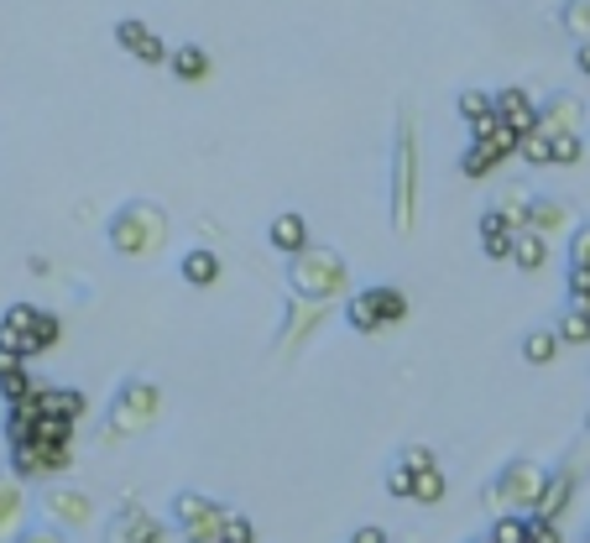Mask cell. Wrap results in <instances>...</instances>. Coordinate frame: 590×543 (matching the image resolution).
<instances>
[{
  "label": "cell",
  "instance_id": "37",
  "mask_svg": "<svg viewBox=\"0 0 590 543\" xmlns=\"http://www.w3.org/2000/svg\"><path fill=\"white\" fill-rule=\"evenodd\" d=\"M397 460L408 465L414 476H423V470H433V465H439V460H433V449H429V444H403V455H397Z\"/></svg>",
  "mask_w": 590,
  "mask_h": 543
},
{
  "label": "cell",
  "instance_id": "24",
  "mask_svg": "<svg viewBox=\"0 0 590 543\" xmlns=\"http://www.w3.org/2000/svg\"><path fill=\"white\" fill-rule=\"evenodd\" d=\"M570 502H575V470H554L549 491H544V502H538V512H533V518H549V523H559Z\"/></svg>",
  "mask_w": 590,
  "mask_h": 543
},
{
  "label": "cell",
  "instance_id": "23",
  "mask_svg": "<svg viewBox=\"0 0 590 543\" xmlns=\"http://www.w3.org/2000/svg\"><path fill=\"white\" fill-rule=\"evenodd\" d=\"M178 278L189 282V287H215L219 282V257L210 246H189L183 257H178Z\"/></svg>",
  "mask_w": 590,
  "mask_h": 543
},
{
  "label": "cell",
  "instance_id": "33",
  "mask_svg": "<svg viewBox=\"0 0 590 543\" xmlns=\"http://www.w3.org/2000/svg\"><path fill=\"white\" fill-rule=\"evenodd\" d=\"M517 158L533 162V167H554V141H549V131H533V137H523Z\"/></svg>",
  "mask_w": 590,
  "mask_h": 543
},
{
  "label": "cell",
  "instance_id": "16",
  "mask_svg": "<svg viewBox=\"0 0 590 543\" xmlns=\"http://www.w3.org/2000/svg\"><path fill=\"white\" fill-rule=\"evenodd\" d=\"M32 408H37V413H47V419H68V423H84V419H89V398H84L79 387L37 382V392H32Z\"/></svg>",
  "mask_w": 590,
  "mask_h": 543
},
{
  "label": "cell",
  "instance_id": "32",
  "mask_svg": "<svg viewBox=\"0 0 590 543\" xmlns=\"http://www.w3.org/2000/svg\"><path fill=\"white\" fill-rule=\"evenodd\" d=\"M486 539H492V543H528V518H517V512H507V518H492Z\"/></svg>",
  "mask_w": 590,
  "mask_h": 543
},
{
  "label": "cell",
  "instance_id": "13",
  "mask_svg": "<svg viewBox=\"0 0 590 543\" xmlns=\"http://www.w3.org/2000/svg\"><path fill=\"white\" fill-rule=\"evenodd\" d=\"M37 314H42L37 303H11V308L0 314V350H6V356H21V361L37 356V340H32Z\"/></svg>",
  "mask_w": 590,
  "mask_h": 543
},
{
  "label": "cell",
  "instance_id": "20",
  "mask_svg": "<svg viewBox=\"0 0 590 543\" xmlns=\"http://www.w3.org/2000/svg\"><path fill=\"white\" fill-rule=\"evenodd\" d=\"M267 241H272V251H282L288 262H293V257H303V251L314 246V241H309V220H303L298 209L272 215V225H267Z\"/></svg>",
  "mask_w": 590,
  "mask_h": 543
},
{
  "label": "cell",
  "instance_id": "7",
  "mask_svg": "<svg viewBox=\"0 0 590 543\" xmlns=\"http://www.w3.org/2000/svg\"><path fill=\"white\" fill-rule=\"evenodd\" d=\"M225 518H230V507L204 497V491H178L173 497V528L183 533V543H219Z\"/></svg>",
  "mask_w": 590,
  "mask_h": 543
},
{
  "label": "cell",
  "instance_id": "41",
  "mask_svg": "<svg viewBox=\"0 0 590 543\" xmlns=\"http://www.w3.org/2000/svg\"><path fill=\"white\" fill-rule=\"evenodd\" d=\"M345 543H393V539H387V528L361 523V528H355V533H351V539H345Z\"/></svg>",
  "mask_w": 590,
  "mask_h": 543
},
{
  "label": "cell",
  "instance_id": "9",
  "mask_svg": "<svg viewBox=\"0 0 590 543\" xmlns=\"http://www.w3.org/2000/svg\"><path fill=\"white\" fill-rule=\"evenodd\" d=\"M11 476L17 481H58L63 470L74 465V449H53V444H11Z\"/></svg>",
  "mask_w": 590,
  "mask_h": 543
},
{
  "label": "cell",
  "instance_id": "35",
  "mask_svg": "<svg viewBox=\"0 0 590 543\" xmlns=\"http://www.w3.org/2000/svg\"><path fill=\"white\" fill-rule=\"evenodd\" d=\"M554 141V167H575L586 158V137H549Z\"/></svg>",
  "mask_w": 590,
  "mask_h": 543
},
{
  "label": "cell",
  "instance_id": "46",
  "mask_svg": "<svg viewBox=\"0 0 590 543\" xmlns=\"http://www.w3.org/2000/svg\"><path fill=\"white\" fill-rule=\"evenodd\" d=\"M586 543H590V533H586Z\"/></svg>",
  "mask_w": 590,
  "mask_h": 543
},
{
  "label": "cell",
  "instance_id": "21",
  "mask_svg": "<svg viewBox=\"0 0 590 543\" xmlns=\"http://www.w3.org/2000/svg\"><path fill=\"white\" fill-rule=\"evenodd\" d=\"M512 246H517V230L496 209H481V257L486 262H512Z\"/></svg>",
  "mask_w": 590,
  "mask_h": 543
},
{
  "label": "cell",
  "instance_id": "17",
  "mask_svg": "<svg viewBox=\"0 0 590 543\" xmlns=\"http://www.w3.org/2000/svg\"><path fill=\"white\" fill-rule=\"evenodd\" d=\"M26 528H32L26 523V481L0 470V543H17Z\"/></svg>",
  "mask_w": 590,
  "mask_h": 543
},
{
  "label": "cell",
  "instance_id": "11",
  "mask_svg": "<svg viewBox=\"0 0 590 543\" xmlns=\"http://www.w3.org/2000/svg\"><path fill=\"white\" fill-rule=\"evenodd\" d=\"M517 146H523V137L502 121V131H496L492 141H471V146L460 152V173H465V178H486V173H496L507 158H517Z\"/></svg>",
  "mask_w": 590,
  "mask_h": 543
},
{
  "label": "cell",
  "instance_id": "44",
  "mask_svg": "<svg viewBox=\"0 0 590 543\" xmlns=\"http://www.w3.org/2000/svg\"><path fill=\"white\" fill-rule=\"evenodd\" d=\"M580 308H586V314H590V298H586V303H580Z\"/></svg>",
  "mask_w": 590,
  "mask_h": 543
},
{
  "label": "cell",
  "instance_id": "40",
  "mask_svg": "<svg viewBox=\"0 0 590 543\" xmlns=\"http://www.w3.org/2000/svg\"><path fill=\"white\" fill-rule=\"evenodd\" d=\"M17 543H68V533H63V528H53V523H32Z\"/></svg>",
  "mask_w": 590,
  "mask_h": 543
},
{
  "label": "cell",
  "instance_id": "22",
  "mask_svg": "<svg viewBox=\"0 0 590 543\" xmlns=\"http://www.w3.org/2000/svg\"><path fill=\"white\" fill-rule=\"evenodd\" d=\"M210 68H215V63H210V47H199V42H178L173 58H168V74L183 84H204Z\"/></svg>",
  "mask_w": 590,
  "mask_h": 543
},
{
  "label": "cell",
  "instance_id": "45",
  "mask_svg": "<svg viewBox=\"0 0 590 543\" xmlns=\"http://www.w3.org/2000/svg\"><path fill=\"white\" fill-rule=\"evenodd\" d=\"M475 543H492V539H475Z\"/></svg>",
  "mask_w": 590,
  "mask_h": 543
},
{
  "label": "cell",
  "instance_id": "34",
  "mask_svg": "<svg viewBox=\"0 0 590 543\" xmlns=\"http://www.w3.org/2000/svg\"><path fill=\"white\" fill-rule=\"evenodd\" d=\"M414 481H418V476L403 460L387 465V497H397V502H414Z\"/></svg>",
  "mask_w": 590,
  "mask_h": 543
},
{
  "label": "cell",
  "instance_id": "4",
  "mask_svg": "<svg viewBox=\"0 0 590 543\" xmlns=\"http://www.w3.org/2000/svg\"><path fill=\"white\" fill-rule=\"evenodd\" d=\"M549 476H554V470H544L538 460H507L492 481H486L481 502H486V512H492V518H507V512L533 518V512H538V502H544V491H549Z\"/></svg>",
  "mask_w": 590,
  "mask_h": 543
},
{
  "label": "cell",
  "instance_id": "38",
  "mask_svg": "<svg viewBox=\"0 0 590 543\" xmlns=\"http://www.w3.org/2000/svg\"><path fill=\"white\" fill-rule=\"evenodd\" d=\"M219 543H256V523L246 518V512H230V518H225V539Z\"/></svg>",
  "mask_w": 590,
  "mask_h": 543
},
{
  "label": "cell",
  "instance_id": "1",
  "mask_svg": "<svg viewBox=\"0 0 590 543\" xmlns=\"http://www.w3.org/2000/svg\"><path fill=\"white\" fill-rule=\"evenodd\" d=\"M168 236H173V220H168V209L152 199H126L116 215H110V225H105L110 251L126 257V262H152L162 246H168Z\"/></svg>",
  "mask_w": 590,
  "mask_h": 543
},
{
  "label": "cell",
  "instance_id": "10",
  "mask_svg": "<svg viewBox=\"0 0 590 543\" xmlns=\"http://www.w3.org/2000/svg\"><path fill=\"white\" fill-rule=\"evenodd\" d=\"M168 533H173V523L152 518L141 502H120V512L105 528V543H162Z\"/></svg>",
  "mask_w": 590,
  "mask_h": 543
},
{
  "label": "cell",
  "instance_id": "39",
  "mask_svg": "<svg viewBox=\"0 0 590 543\" xmlns=\"http://www.w3.org/2000/svg\"><path fill=\"white\" fill-rule=\"evenodd\" d=\"M528 543H565V533L549 518H528Z\"/></svg>",
  "mask_w": 590,
  "mask_h": 543
},
{
  "label": "cell",
  "instance_id": "42",
  "mask_svg": "<svg viewBox=\"0 0 590 543\" xmlns=\"http://www.w3.org/2000/svg\"><path fill=\"white\" fill-rule=\"evenodd\" d=\"M575 68L590 79V42H575Z\"/></svg>",
  "mask_w": 590,
  "mask_h": 543
},
{
  "label": "cell",
  "instance_id": "5",
  "mask_svg": "<svg viewBox=\"0 0 590 543\" xmlns=\"http://www.w3.org/2000/svg\"><path fill=\"white\" fill-rule=\"evenodd\" d=\"M158 419H162V387L147 382V377H131V382H120L116 398H110L105 439H137L147 428H158Z\"/></svg>",
  "mask_w": 590,
  "mask_h": 543
},
{
  "label": "cell",
  "instance_id": "43",
  "mask_svg": "<svg viewBox=\"0 0 590 543\" xmlns=\"http://www.w3.org/2000/svg\"><path fill=\"white\" fill-rule=\"evenodd\" d=\"M586 434H590V408H586Z\"/></svg>",
  "mask_w": 590,
  "mask_h": 543
},
{
  "label": "cell",
  "instance_id": "3",
  "mask_svg": "<svg viewBox=\"0 0 590 543\" xmlns=\"http://www.w3.org/2000/svg\"><path fill=\"white\" fill-rule=\"evenodd\" d=\"M351 293V262L335 246H309L303 257L288 262V298L303 303H335Z\"/></svg>",
  "mask_w": 590,
  "mask_h": 543
},
{
  "label": "cell",
  "instance_id": "27",
  "mask_svg": "<svg viewBox=\"0 0 590 543\" xmlns=\"http://www.w3.org/2000/svg\"><path fill=\"white\" fill-rule=\"evenodd\" d=\"M559 350H565V340L554 335V324H549V329H528V335H523V361H528V366L559 361Z\"/></svg>",
  "mask_w": 590,
  "mask_h": 543
},
{
  "label": "cell",
  "instance_id": "14",
  "mask_svg": "<svg viewBox=\"0 0 590 543\" xmlns=\"http://www.w3.org/2000/svg\"><path fill=\"white\" fill-rule=\"evenodd\" d=\"M116 42H120V47H126V53H131L137 63H147V68H162V63L173 58V47H168V42H162L141 17H120V21H116Z\"/></svg>",
  "mask_w": 590,
  "mask_h": 543
},
{
  "label": "cell",
  "instance_id": "31",
  "mask_svg": "<svg viewBox=\"0 0 590 543\" xmlns=\"http://www.w3.org/2000/svg\"><path fill=\"white\" fill-rule=\"evenodd\" d=\"M444 491H450V481H444V470L433 465V470H423L414 481V502L418 507H433V502H444Z\"/></svg>",
  "mask_w": 590,
  "mask_h": 543
},
{
  "label": "cell",
  "instance_id": "26",
  "mask_svg": "<svg viewBox=\"0 0 590 543\" xmlns=\"http://www.w3.org/2000/svg\"><path fill=\"white\" fill-rule=\"evenodd\" d=\"M454 116H460L465 126L492 121V116H496V95H492V89H460V95H454Z\"/></svg>",
  "mask_w": 590,
  "mask_h": 543
},
{
  "label": "cell",
  "instance_id": "29",
  "mask_svg": "<svg viewBox=\"0 0 590 543\" xmlns=\"http://www.w3.org/2000/svg\"><path fill=\"white\" fill-rule=\"evenodd\" d=\"M554 335H559L565 345H590V314L580 308V303H565L559 319H554Z\"/></svg>",
  "mask_w": 590,
  "mask_h": 543
},
{
  "label": "cell",
  "instance_id": "6",
  "mask_svg": "<svg viewBox=\"0 0 590 543\" xmlns=\"http://www.w3.org/2000/svg\"><path fill=\"white\" fill-rule=\"evenodd\" d=\"M403 319H408V293L393 287V282H376V287H361V293L345 298V324L355 335H382Z\"/></svg>",
  "mask_w": 590,
  "mask_h": 543
},
{
  "label": "cell",
  "instance_id": "18",
  "mask_svg": "<svg viewBox=\"0 0 590 543\" xmlns=\"http://www.w3.org/2000/svg\"><path fill=\"white\" fill-rule=\"evenodd\" d=\"M492 95H496V116H502L517 137H533V131H538V100H533L523 84H502Z\"/></svg>",
  "mask_w": 590,
  "mask_h": 543
},
{
  "label": "cell",
  "instance_id": "36",
  "mask_svg": "<svg viewBox=\"0 0 590 543\" xmlns=\"http://www.w3.org/2000/svg\"><path fill=\"white\" fill-rule=\"evenodd\" d=\"M570 267H580V272H590V225H575L570 230Z\"/></svg>",
  "mask_w": 590,
  "mask_h": 543
},
{
  "label": "cell",
  "instance_id": "28",
  "mask_svg": "<svg viewBox=\"0 0 590 543\" xmlns=\"http://www.w3.org/2000/svg\"><path fill=\"white\" fill-rule=\"evenodd\" d=\"M512 262L523 267V272H544V262H549V241H544L538 230H517V246H512Z\"/></svg>",
  "mask_w": 590,
  "mask_h": 543
},
{
  "label": "cell",
  "instance_id": "2",
  "mask_svg": "<svg viewBox=\"0 0 590 543\" xmlns=\"http://www.w3.org/2000/svg\"><path fill=\"white\" fill-rule=\"evenodd\" d=\"M418 225V121L414 110H397V137H393V236H414Z\"/></svg>",
  "mask_w": 590,
  "mask_h": 543
},
{
  "label": "cell",
  "instance_id": "15",
  "mask_svg": "<svg viewBox=\"0 0 590 543\" xmlns=\"http://www.w3.org/2000/svg\"><path fill=\"white\" fill-rule=\"evenodd\" d=\"M324 314H330V303L288 298V319H282V329H277V350H303V340L324 324Z\"/></svg>",
  "mask_w": 590,
  "mask_h": 543
},
{
  "label": "cell",
  "instance_id": "8",
  "mask_svg": "<svg viewBox=\"0 0 590 543\" xmlns=\"http://www.w3.org/2000/svg\"><path fill=\"white\" fill-rule=\"evenodd\" d=\"M42 518L53 528H63V533H74V528H89L95 523V497L89 491H79V486H42Z\"/></svg>",
  "mask_w": 590,
  "mask_h": 543
},
{
  "label": "cell",
  "instance_id": "12",
  "mask_svg": "<svg viewBox=\"0 0 590 543\" xmlns=\"http://www.w3.org/2000/svg\"><path fill=\"white\" fill-rule=\"evenodd\" d=\"M538 131H549V137H586V100L570 95V89L538 100Z\"/></svg>",
  "mask_w": 590,
  "mask_h": 543
},
{
  "label": "cell",
  "instance_id": "30",
  "mask_svg": "<svg viewBox=\"0 0 590 543\" xmlns=\"http://www.w3.org/2000/svg\"><path fill=\"white\" fill-rule=\"evenodd\" d=\"M559 26H565L575 42H590V0H565V6H559Z\"/></svg>",
  "mask_w": 590,
  "mask_h": 543
},
{
  "label": "cell",
  "instance_id": "25",
  "mask_svg": "<svg viewBox=\"0 0 590 543\" xmlns=\"http://www.w3.org/2000/svg\"><path fill=\"white\" fill-rule=\"evenodd\" d=\"M496 215L512 225V230H528V209H533V188H523V183H507L502 188V199L492 204Z\"/></svg>",
  "mask_w": 590,
  "mask_h": 543
},
{
  "label": "cell",
  "instance_id": "19",
  "mask_svg": "<svg viewBox=\"0 0 590 543\" xmlns=\"http://www.w3.org/2000/svg\"><path fill=\"white\" fill-rule=\"evenodd\" d=\"M528 230H538L544 241H549V236H559V230H575V204L559 199V194H533Z\"/></svg>",
  "mask_w": 590,
  "mask_h": 543
}]
</instances>
